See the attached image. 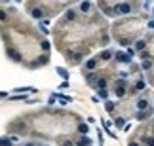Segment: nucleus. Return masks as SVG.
I'll return each mask as SVG.
<instances>
[{
    "instance_id": "23",
    "label": "nucleus",
    "mask_w": 154,
    "mask_h": 146,
    "mask_svg": "<svg viewBox=\"0 0 154 146\" xmlns=\"http://www.w3.org/2000/svg\"><path fill=\"white\" fill-rule=\"evenodd\" d=\"M42 142L40 141H34V139H31V141H25V142H21L19 146H40Z\"/></svg>"
},
{
    "instance_id": "3",
    "label": "nucleus",
    "mask_w": 154,
    "mask_h": 146,
    "mask_svg": "<svg viewBox=\"0 0 154 146\" xmlns=\"http://www.w3.org/2000/svg\"><path fill=\"white\" fill-rule=\"evenodd\" d=\"M129 85H131V82H129V80L116 78L110 84V91H112V95H114L118 101H124V99L128 97V93H129Z\"/></svg>"
},
{
    "instance_id": "12",
    "label": "nucleus",
    "mask_w": 154,
    "mask_h": 146,
    "mask_svg": "<svg viewBox=\"0 0 154 146\" xmlns=\"http://www.w3.org/2000/svg\"><path fill=\"white\" fill-rule=\"evenodd\" d=\"M10 21V11L6 6H2V2H0V25H6V23Z\"/></svg>"
},
{
    "instance_id": "22",
    "label": "nucleus",
    "mask_w": 154,
    "mask_h": 146,
    "mask_svg": "<svg viewBox=\"0 0 154 146\" xmlns=\"http://www.w3.org/2000/svg\"><path fill=\"white\" fill-rule=\"evenodd\" d=\"M146 82H149V84L154 87V65H152V68H150V70L146 72Z\"/></svg>"
},
{
    "instance_id": "7",
    "label": "nucleus",
    "mask_w": 154,
    "mask_h": 146,
    "mask_svg": "<svg viewBox=\"0 0 154 146\" xmlns=\"http://www.w3.org/2000/svg\"><path fill=\"white\" fill-rule=\"evenodd\" d=\"M80 11H78V8H76V6H70V8L69 10H65L63 11V17H61V19L65 21V23H76V21H78L80 19Z\"/></svg>"
},
{
    "instance_id": "24",
    "label": "nucleus",
    "mask_w": 154,
    "mask_h": 146,
    "mask_svg": "<svg viewBox=\"0 0 154 146\" xmlns=\"http://www.w3.org/2000/svg\"><path fill=\"white\" fill-rule=\"evenodd\" d=\"M126 53H128V55H129V57H131V59H133V57L137 55V51H135L133 48H128V49H126Z\"/></svg>"
},
{
    "instance_id": "25",
    "label": "nucleus",
    "mask_w": 154,
    "mask_h": 146,
    "mask_svg": "<svg viewBox=\"0 0 154 146\" xmlns=\"http://www.w3.org/2000/svg\"><path fill=\"white\" fill-rule=\"evenodd\" d=\"M128 146H143V144H139L137 141H133V139L129 137V139H128Z\"/></svg>"
},
{
    "instance_id": "30",
    "label": "nucleus",
    "mask_w": 154,
    "mask_h": 146,
    "mask_svg": "<svg viewBox=\"0 0 154 146\" xmlns=\"http://www.w3.org/2000/svg\"><path fill=\"white\" fill-rule=\"evenodd\" d=\"M10 139H11V142H14V144H15V142H19V139H21V137H15V135H10Z\"/></svg>"
},
{
    "instance_id": "27",
    "label": "nucleus",
    "mask_w": 154,
    "mask_h": 146,
    "mask_svg": "<svg viewBox=\"0 0 154 146\" xmlns=\"http://www.w3.org/2000/svg\"><path fill=\"white\" fill-rule=\"evenodd\" d=\"M97 137H99V144L103 146V141H105V137H103V131H101V129H97Z\"/></svg>"
},
{
    "instance_id": "29",
    "label": "nucleus",
    "mask_w": 154,
    "mask_h": 146,
    "mask_svg": "<svg viewBox=\"0 0 154 146\" xmlns=\"http://www.w3.org/2000/svg\"><path fill=\"white\" fill-rule=\"evenodd\" d=\"M34 103H40V97L38 99H27V104H34Z\"/></svg>"
},
{
    "instance_id": "4",
    "label": "nucleus",
    "mask_w": 154,
    "mask_h": 146,
    "mask_svg": "<svg viewBox=\"0 0 154 146\" xmlns=\"http://www.w3.org/2000/svg\"><path fill=\"white\" fill-rule=\"evenodd\" d=\"M23 8L27 10V13L32 17L34 21H44V19H48V15H46V11L42 10V6H40V2H25V6Z\"/></svg>"
},
{
    "instance_id": "21",
    "label": "nucleus",
    "mask_w": 154,
    "mask_h": 146,
    "mask_svg": "<svg viewBox=\"0 0 154 146\" xmlns=\"http://www.w3.org/2000/svg\"><path fill=\"white\" fill-rule=\"evenodd\" d=\"M0 146H14V142H11L10 135H4V137H0Z\"/></svg>"
},
{
    "instance_id": "2",
    "label": "nucleus",
    "mask_w": 154,
    "mask_h": 146,
    "mask_svg": "<svg viewBox=\"0 0 154 146\" xmlns=\"http://www.w3.org/2000/svg\"><path fill=\"white\" fill-rule=\"evenodd\" d=\"M133 141H137L143 146H154V125L150 121H145V124H139L137 129L133 131L131 135Z\"/></svg>"
},
{
    "instance_id": "20",
    "label": "nucleus",
    "mask_w": 154,
    "mask_h": 146,
    "mask_svg": "<svg viewBox=\"0 0 154 146\" xmlns=\"http://www.w3.org/2000/svg\"><path fill=\"white\" fill-rule=\"evenodd\" d=\"M57 99H59V104L61 106H67L69 103H72V97H67V95H61V93H55Z\"/></svg>"
},
{
    "instance_id": "31",
    "label": "nucleus",
    "mask_w": 154,
    "mask_h": 146,
    "mask_svg": "<svg viewBox=\"0 0 154 146\" xmlns=\"http://www.w3.org/2000/svg\"><path fill=\"white\" fill-rule=\"evenodd\" d=\"M150 124H152V125H154V118H152V120H150Z\"/></svg>"
},
{
    "instance_id": "18",
    "label": "nucleus",
    "mask_w": 154,
    "mask_h": 146,
    "mask_svg": "<svg viewBox=\"0 0 154 146\" xmlns=\"http://www.w3.org/2000/svg\"><path fill=\"white\" fill-rule=\"evenodd\" d=\"M40 51H42V53H50L51 51V44H50L48 38H42V42H40Z\"/></svg>"
},
{
    "instance_id": "15",
    "label": "nucleus",
    "mask_w": 154,
    "mask_h": 146,
    "mask_svg": "<svg viewBox=\"0 0 154 146\" xmlns=\"http://www.w3.org/2000/svg\"><path fill=\"white\" fill-rule=\"evenodd\" d=\"M76 133H78V137H84V135H88V133H90V125H88V124H84V121H80V124H78V127H76Z\"/></svg>"
},
{
    "instance_id": "1",
    "label": "nucleus",
    "mask_w": 154,
    "mask_h": 146,
    "mask_svg": "<svg viewBox=\"0 0 154 146\" xmlns=\"http://www.w3.org/2000/svg\"><path fill=\"white\" fill-rule=\"evenodd\" d=\"M150 21V13H141V15H131V17H122L112 23L110 32L116 44L122 48H131L137 40L146 36V23Z\"/></svg>"
},
{
    "instance_id": "16",
    "label": "nucleus",
    "mask_w": 154,
    "mask_h": 146,
    "mask_svg": "<svg viewBox=\"0 0 154 146\" xmlns=\"http://www.w3.org/2000/svg\"><path fill=\"white\" fill-rule=\"evenodd\" d=\"M101 124H103V127H105V131L109 133V137H112V139H118L116 137V133L110 129V125H112V121H109V120H101Z\"/></svg>"
},
{
    "instance_id": "5",
    "label": "nucleus",
    "mask_w": 154,
    "mask_h": 146,
    "mask_svg": "<svg viewBox=\"0 0 154 146\" xmlns=\"http://www.w3.org/2000/svg\"><path fill=\"white\" fill-rule=\"evenodd\" d=\"M97 6V11L105 17H112V19H116L118 15V10H116V2H105V0H99V2L95 4Z\"/></svg>"
},
{
    "instance_id": "28",
    "label": "nucleus",
    "mask_w": 154,
    "mask_h": 146,
    "mask_svg": "<svg viewBox=\"0 0 154 146\" xmlns=\"http://www.w3.org/2000/svg\"><path fill=\"white\" fill-rule=\"evenodd\" d=\"M11 95H10V93L8 91H0V99H10Z\"/></svg>"
},
{
    "instance_id": "11",
    "label": "nucleus",
    "mask_w": 154,
    "mask_h": 146,
    "mask_svg": "<svg viewBox=\"0 0 154 146\" xmlns=\"http://www.w3.org/2000/svg\"><path fill=\"white\" fill-rule=\"evenodd\" d=\"M116 108H118V101H106V103H105V110H106V114H110L112 118L116 116Z\"/></svg>"
},
{
    "instance_id": "13",
    "label": "nucleus",
    "mask_w": 154,
    "mask_h": 146,
    "mask_svg": "<svg viewBox=\"0 0 154 146\" xmlns=\"http://www.w3.org/2000/svg\"><path fill=\"white\" fill-rule=\"evenodd\" d=\"M112 121H114V127H116V129H124V127H126L128 125V118H124V116H114V120H112Z\"/></svg>"
},
{
    "instance_id": "26",
    "label": "nucleus",
    "mask_w": 154,
    "mask_h": 146,
    "mask_svg": "<svg viewBox=\"0 0 154 146\" xmlns=\"http://www.w3.org/2000/svg\"><path fill=\"white\" fill-rule=\"evenodd\" d=\"M69 87H70V84H69V82H61L57 89H69Z\"/></svg>"
},
{
    "instance_id": "9",
    "label": "nucleus",
    "mask_w": 154,
    "mask_h": 146,
    "mask_svg": "<svg viewBox=\"0 0 154 146\" xmlns=\"http://www.w3.org/2000/svg\"><path fill=\"white\" fill-rule=\"evenodd\" d=\"M97 57H99V61H101L103 65H109V63H112V59H114V49L106 48V49L101 51V53H97Z\"/></svg>"
},
{
    "instance_id": "6",
    "label": "nucleus",
    "mask_w": 154,
    "mask_h": 146,
    "mask_svg": "<svg viewBox=\"0 0 154 146\" xmlns=\"http://www.w3.org/2000/svg\"><path fill=\"white\" fill-rule=\"evenodd\" d=\"M101 65H103V63L99 61V57L95 55V57H90L88 61H84V65L80 67V70H82V74H86V72H97Z\"/></svg>"
},
{
    "instance_id": "19",
    "label": "nucleus",
    "mask_w": 154,
    "mask_h": 146,
    "mask_svg": "<svg viewBox=\"0 0 154 146\" xmlns=\"http://www.w3.org/2000/svg\"><path fill=\"white\" fill-rule=\"evenodd\" d=\"M139 65H141V70H143V72H149L152 68V65H154V61L152 59H145V61H141Z\"/></svg>"
},
{
    "instance_id": "14",
    "label": "nucleus",
    "mask_w": 154,
    "mask_h": 146,
    "mask_svg": "<svg viewBox=\"0 0 154 146\" xmlns=\"http://www.w3.org/2000/svg\"><path fill=\"white\" fill-rule=\"evenodd\" d=\"M74 139L76 137H61L55 141V144L57 146H74Z\"/></svg>"
},
{
    "instance_id": "17",
    "label": "nucleus",
    "mask_w": 154,
    "mask_h": 146,
    "mask_svg": "<svg viewBox=\"0 0 154 146\" xmlns=\"http://www.w3.org/2000/svg\"><path fill=\"white\" fill-rule=\"evenodd\" d=\"M55 72H57L59 76H61V78H63L65 82H69V78H70V72H69L65 67H55Z\"/></svg>"
},
{
    "instance_id": "10",
    "label": "nucleus",
    "mask_w": 154,
    "mask_h": 146,
    "mask_svg": "<svg viewBox=\"0 0 154 146\" xmlns=\"http://www.w3.org/2000/svg\"><path fill=\"white\" fill-rule=\"evenodd\" d=\"M74 146H93V141H91V137H76L74 139Z\"/></svg>"
},
{
    "instance_id": "8",
    "label": "nucleus",
    "mask_w": 154,
    "mask_h": 146,
    "mask_svg": "<svg viewBox=\"0 0 154 146\" xmlns=\"http://www.w3.org/2000/svg\"><path fill=\"white\" fill-rule=\"evenodd\" d=\"M114 63L116 65H128L129 67L133 63V59L126 53V49H116L114 51Z\"/></svg>"
}]
</instances>
